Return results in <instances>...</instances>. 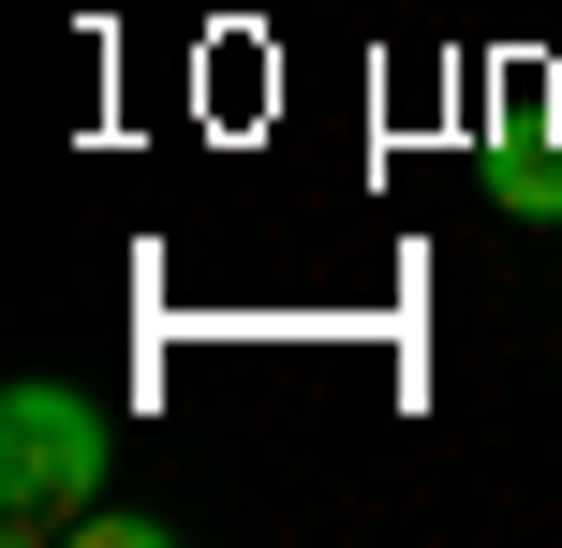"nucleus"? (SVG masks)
I'll return each mask as SVG.
<instances>
[{"mask_svg":"<svg viewBox=\"0 0 562 548\" xmlns=\"http://www.w3.org/2000/svg\"><path fill=\"white\" fill-rule=\"evenodd\" d=\"M75 548H164V519H148V504H89Z\"/></svg>","mask_w":562,"mask_h":548,"instance_id":"obj_3","label":"nucleus"},{"mask_svg":"<svg viewBox=\"0 0 562 548\" xmlns=\"http://www.w3.org/2000/svg\"><path fill=\"white\" fill-rule=\"evenodd\" d=\"M104 460H119L104 401H75V385H15V401H0V534H15V548H59L89 504H104Z\"/></svg>","mask_w":562,"mask_h":548,"instance_id":"obj_1","label":"nucleus"},{"mask_svg":"<svg viewBox=\"0 0 562 548\" xmlns=\"http://www.w3.org/2000/svg\"><path fill=\"white\" fill-rule=\"evenodd\" d=\"M488 208L504 223H562V59H518L488 104Z\"/></svg>","mask_w":562,"mask_h":548,"instance_id":"obj_2","label":"nucleus"}]
</instances>
